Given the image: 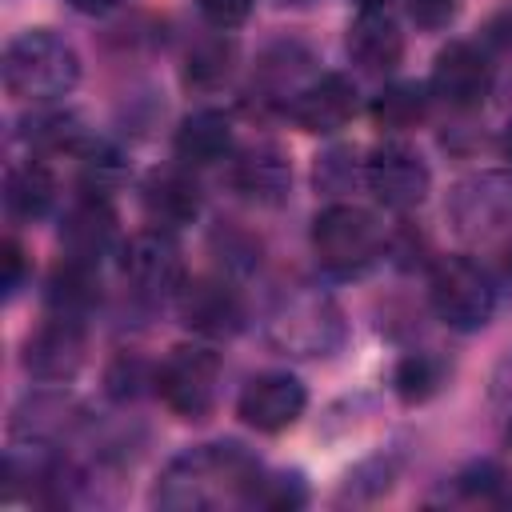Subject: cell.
I'll use <instances>...</instances> for the list:
<instances>
[{
  "label": "cell",
  "mask_w": 512,
  "mask_h": 512,
  "mask_svg": "<svg viewBox=\"0 0 512 512\" xmlns=\"http://www.w3.org/2000/svg\"><path fill=\"white\" fill-rule=\"evenodd\" d=\"M260 472V460L236 440L196 444L164 464L152 488V504L164 512H200L224 500L248 504Z\"/></svg>",
  "instance_id": "6da1fadb"
},
{
  "label": "cell",
  "mask_w": 512,
  "mask_h": 512,
  "mask_svg": "<svg viewBox=\"0 0 512 512\" xmlns=\"http://www.w3.org/2000/svg\"><path fill=\"white\" fill-rule=\"evenodd\" d=\"M260 328H264L268 348L292 360H324L340 352L348 336L344 308L320 284H292L276 292L272 304L264 308Z\"/></svg>",
  "instance_id": "7a4b0ae2"
},
{
  "label": "cell",
  "mask_w": 512,
  "mask_h": 512,
  "mask_svg": "<svg viewBox=\"0 0 512 512\" xmlns=\"http://www.w3.org/2000/svg\"><path fill=\"white\" fill-rule=\"evenodd\" d=\"M0 76L8 96L24 104H52L80 84V52L52 28H24L8 40Z\"/></svg>",
  "instance_id": "3957f363"
},
{
  "label": "cell",
  "mask_w": 512,
  "mask_h": 512,
  "mask_svg": "<svg viewBox=\"0 0 512 512\" xmlns=\"http://www.w3.org/2000/svg\"><path fill=\"white\" fill-rule=\"evenodd\" d=\"M444 216L464 248L500 256L512 244V172H468L452 184Z\"/></svg>",
  "instance_id": "277c9868"
},
{
  "label": "cell",
  "mask_w": 512,
  "mask_h": 512,
  "mask_svg": "<svg viewBox=\"0 0 512 512\" xmlns=\"http://www.w3.org/2000/svg\"><path fill=\"white\" fill-rule=\"evenodd\" d=\"M312 252L332 276H364L388 252V232L372 208L336 200L312 220Z\"/></svg>",
  "instance_id": "5b68a950"
},
{
  "label": "cell",
  "mask_w": 512,
  "mask_h": 512,
  "mask_svg": "<svg viewBox=\"0 0 512 512\" xmlns=\"http://www.w3.org/2000/svg\"><path fill=\"white\" fill-rule=\"evenodd\" d=\"M496 280L472 256H440L428 272V304L452 332H480L496 312Z\"/></svg>",
  "instance_id": "8992f818"
},
{
  "label": "cell",
  "mask_w": 512,
  "mask_h": 512,
  "mask_svg": "<svg viewBox=\"0 0 512 512\" xmlns=\"http://www.w3.org/2000/svg\"><path fill=\"white\" fill-rule=\"evenodd\" d=\"M156 396L176 420H208L220 396V356L208 344H176L156 364Z\"/></svg>",
  "instance_id": "52a82bcc"
},
{
  "label": "cell",
  "mask_w": 512,
  "mask_h": 512,
  "mask_svg": "<svg viewBox=\"0 0 512 512\" xmlns=\"http://www.w3.org/2000/svg\"><path fill=\"white\" fill-rule=\"evenodd\" d=\"M120 276L140 300H176V292L188 280L180 244L164 228H144L120 244Z\"/></svg>",
  "instance_id": "ba28073f"
},
{
  "label": "cell",
  "mask_w": 512,
  "mask_h": 512,
  "mask_svg": "<svg viewBox=\"0 0 512 512\" xmlns=\"http://www.w3.org/2000/svg\"><path fill=\"white\" fill-rule=\"evenodd\" d=\"M84 424H88L84 404L64 384H48V388H36V392L16 400L12 420H8V436L20 448H60Z\"/></svg>",
  "instance_id": "9c48e42d"
},
{
  "label": "cell",
  "mask_w": 512,
  "mask_h": 512,
  "mask_svg": "<svg viewBox=\"0 0 512 512\" xmlns=\"http://www.w3.org/2000/svg\"><path fill=\"white\" fill-rule=\"evenodd\" d=\"M364 184L368 192L392 208V212H408L416 204H424L428 188H432V172L424 164V156L404 144V140H384L364 156Z\"/></svg>",
  "instance_id": "30bf717a"
},
{
  "label": "cell",
  "mask_w": 512,
  "mask_h": 512,
  "mask_svg": "<svg viewBox=\"0 0 512 512\" xmlns=\"http://www.w3.org/2000/svg\"><path fill=\"white\" fill-rule=\"evenodd\" d=\"M84 352H88L84 320L48 312V320L24 336L20 364H24V372H28L32 380L64 384V380H72V376L84 368Z\"/></svg>",
  "instance_id": "8fae6325"
},
{
  "label": "cell",
  "mask_w": 512,
  "mask_h": 512,
  "mask_svg": "<svg viewBox=\"0 0 512 512\" xmlns=\"http://www.w3.org/2000/svg\"><path fill=\"white\" fill-rule=\"evenodd\" d=\"M428 92L448 104L452 112H472L488 100L492 92V64L488 52L472 40H448L436 60H432V76H428Z\"/></svg>",
  "instance_id": "7c38bea8"
},
{
  "label": "cell",
  "mask_w": 512,
  "mask_h": 512,
  "mask_svg": "<svg viewBox=\"0 0 512 512\" xmlns=\"http://www.w3.org/2000/svg\"><path fill=\"white\" fill-rule=\"evenodd\" d=\"M176 312L184 328H192L204 340H228L244 328V296L224 276H196L184 280L176 292Z\"/></svg>",
  "instance_id": "4fadbf2b"
},
{
  "label": "cell",
  "mask_w": 512,
  "mask_h": 512,
  "mask_svg": "<svg viewBox=\"0 0 512 512\" xmlns=\"http://www.w3.org/2000/svg\"><path fill=\"white\" fill-rule=\"evenodd\" d=\"M304 408H308V392L292 372H260L236 396V416L264 436L292 428L304 416Z\"/></svg>",
  "instance_id": "5bb4252c"
},
{
  "label": "cell",
  "mask_w": 512,
  "mask_h": 512,
  "mask_svg": "<svg viewBox=\"0 0 512 512\" xmlns=\"http://www.w3.org/2000/svg\"><path fill=\"white\" fill-rule=\"evenodd\" d=\"M228 184H232V192L240 200H248L256 208H280L288 200V192H292V160L272 140L248 144V148L232 152Z\"/></svg>",
  "instance_id": "9a60e30c"
},
{
  "label": "cell",
  "mask_w": 512,
  "mask_h": 512,
  "mask_svg": "<svg viewBox=\"0 0 512 512\" xmlns=\"http://www.w3.org/2000/svg\"><path fill=\"white\" fill-rule=\"evenodd\" d=\"M140 204H144V216H148L152 228L180 232V228L196 224V216L204 208V196H200V184H196L188 164H168V168H152L144 176Z\"/></svg>",
  "instance_id": "2e32d148"
},
{
  "label": "cell",
  "mask_w": 512,
  "mask_h": 512,
  "mask_svg": "<svg viewBox=\"0 0 512 512\" xmlns=\"http://www.w3.org/2000/svg\"><path fill=\"white\" fill-rule=\"evenodd\" d=\"M120 232H116V208L108 196L96 192H80L68 212L60 216V256L84 260V264H100L112 248H116Z\"/></svg>",
  "instance_id": "e0dca14e"
},
{
  "label": "cell",
  "mask_w": 512,
  "mask_h": 512,
  "mask_svg": "<svg viewBox=\"0 0 512 512\" xmlns=\"http://www.w3.org/2000/svg\"><path fill=\"white\" fill-rule=\"evenodd\" d=\"M292 116L296 128L312 132V136H332L340 128H348V120L356 116V84L344 72H324L312 76L284 108Z\"/></svg>",
  "instance_id": "ac0fdd59"
},
{
  "label": "cell",
  "mask_w": 512,
  "mask_h": 512,
  "mask_svg": "<svg viewBox=\"0 0 512 512\" xmlns=\"http://www.w3.org/2000/svg\"><path fill=\"white\" fill-rule=\"evenodd\" d=\"M348 56L360 72L368 76H392L404 60V32L388 4L360 8L356 20L348 24Z\"/></svg>",
  "instance_id": "d6986e66"
},
{
  "label": "cell",
  "mask_w": 512,
  "mask_h": 512,
  "mask_svg": "<svg viewBox=\"0 0 512 512\" xmlns=\"http://www.w3.org/2000/svg\"><path fill=\"white\" fill-rule=\"evenodd\" d=\"M172 152H176V160L188 164V168H208V164L232 160V152H236L232 120H228L224 112H216V108H196V112H188V116L176 124Z\"/></svg>",
  "instance_id": "ffe728a7"
},
{
  "label": "cell",
  "mask_w": 512,
  "mask_h": 512,
  "mask_svg": "<svg viewBox=\"0 0 512 512\" xmlns=\"http://www.w3.org/2000/svg\"><path fill=\"white\" fill-rule=\"evenodd\" d=\"M52 204H56V176L40 156L8 164V172H4V208H8L12 220H20V224L44 220L52 212Z\"/></svg>",
  "instance_id": "44dd1931"
},
{
  "label": "cell",
  "mask_w": 512,
  "mask_h": 512,
  "mask_svg": "<svg viewBox=\"0 0 512 512\" xmlns=\"http://www.w3.org/2000/svg\"><path fill=\"white\" fill-rule=\"evenodd\" d=\"M44 300H48V312L84 320L100 304V264H84V260L60 256V264L48 276Z\"/></svg>",
  "instance_id": "7402d4cb"
},
{
  "label": "cell",
  "mask_w": 512,
  "mask_h": 512,
  "mask_svg": "<svg viewBox=\"0 0 512 512\" xmlns=\"http://www.w3.org/2000/svg\"><path fill=\"white\" fill-rule=\"evenodd\" d=\"M428 108H432L428 84H420V80H392V84H384L372 96L368 116H372V124L380 132L400 136V132H412L416 124H424L428 120Z\"/></svg>",
  "instance_id": "603a6c76"
},
{
  "label": "cell",
  "mask_w": 512,
  "mask_h": 512,
  "mask_svg": "<svg viewBox=\"0 0 512 512\" xmlns=\"http://www.w3.org/2000/svg\"><path fill=\"white\" fill-rule=\"evenodd\" d=\"M232 64H236V40L228 32H208L184 52L180 80L188 92H216L232 76Z\"/></svg>",
  "instance_id": "cb8c5ba5"
},
{
  "label": "cell",
  "mask_w": 512,
  "mask_h": 512,
  "mask_svg": "<svg viewBox=\"0 0 512 512\" xmlns=\"http://www.w3.org/2000/svg\"><path fill=\"white\" fill-rule=\"evenodd\" d=\"M308 64H312L308 48L272 44L256 64V84H260L264 100H284V108H288V100L308 84Z\"/></svg>",
  "instance_id": "d4e9b609"
},
{
  "label": "cell",
  "mask_w": 512,
  "mask_h": 512,
  "mask_svg": "<svg viewBox=\"0 0 512 512\" xmlns=\"http://www.w3.org/2000/svg\"><path fill=\"white\" fill-rule=\"evenodd\" d=\"M24 140H28V148H36V152H68V156H80L92 140H96V132L76 116V112H60V108H48V112H36V116H28V128H24Z\"/></svg>",
  "instance_id": "484cf974"
},
{
  "label": "cell",
  "mask_w": 512,
  "mask_h": 512,
  "mask_svg": "<svg viewBox=\"0 0 512 512\" xmlns=\"http://www.w3.org/2000/svg\"><path fill=\"white\" fill-rule=\"evenodd\" d=\"M448 380V364L436 352H408L392 368V392L400 404H424L432 400Z\"/></svg>",
  "instance_id": "4316f807"
},
{
  "label": "cell",
  "mask_w": 512,
  "mask_h": 512,
  "mask_svg": "<svg viewBox=\"0 0 512 512\" xmlns=\"http://www.w3.org/2000/svg\"><path fill=\"white\" fill-rule=\"evenodd\" d=\"M148 388L156 392V364H148V360L136 356V352L112 356V364H108V372H104V392H108L116 404H128V400L144 396Z\"/></svg>",
  "instance_id": "83f0119b"
},
{
  "label": "cell",
  "mask_w": 512,
  "mask_h": 512,
  "mask_svg": "<svg viewBox=\"0 0 512 512\" xmlns=\"http://www.w3.org/2000/svg\"><path fill=\"white\" fill-rule=\"evenodd\" d=\"M312 176H316V188H320V192L344 196V192H352L356 180H364V164H360L356 148L336 144V148H328L324 156H316V172H312Z\"/></svg>",
  "instance_id": "f1b7e54d"
},
{
  "label": "cell",
  "mask_w": 512,
  "mask_h": 512,
  "mask_svg": "<svg viewBox=\"0 0 512 512\" xmlns=\"http://www.w3.org/2000/svg\"><path fill=\"white\" fill-rule=\"evenodd\" d=\"M308 500V484L300 472H260L248 504L256 508H300Z\"/></svg>",
  "instance_id": "f546056e"
},
{
  "label": "cell",
  "mask_w": 512,
  "mask_h": 512,
  "mask_svg": "<svg viewBox=\"0 0 512 512\" xmlns=\"http://www.w3.org/2000/svg\"><path fill=\"white\" fill-rule=\"evenodd\" d=\"M212 248L220 252V264L228 272H252L260 264V240L240 232V228H220L212 236Z\"/></svg>",
  "instance_id": "4dcf8cb0"
},
{
  "label": "cell",
  "mask_w": 512,
  "mask_h": 512,
  "mask_svg": "<svg viewBox=\"0 0 512 512\" xmlns=\"http://www.w3.org/2000/svg\"><path fill=\"white\" fill-rule=\"evenodd\" d=\"M200 16L216 32H232L252 16V0H196Z\"/></svg>",
  "instance_id": "1f68e13d"
},
{
  "label": "cell",
  "mask_w": 512,
  "mask_h": 512,
  "mask_svg": "<svg viewBox=\"0 0 512 512\" xmlns=\"http://www.w3.org/2000/svg\"><path fill=\"white\" fill-rule=\"evenodd\" d=\"M456 480H460V488H464L468 496H484V500H488V496H496V492L508 484V472H504L500 464H492V460H480V464H468Z\"/></svg>",
  "instance_id": "d6a6232c"
},
{
  "label": "cell",
  "mask_w": 512,
  "mask_h": 512,
  "mask_svg": "<svg viewBox=\"0 0 512 512\" xmlns=\"http://www.w3.org/2000/svg\"><path fill=\"white\" fill-rule=\"evenodd\" d=\"M408 16L420 32H440L460 16V0H408Z\"/></svg>",
  "instance_id": "836d02e7"
},
{
  "label": "cell",
  "mask_w": 512,
  "mask_h": 512,
  "mask_svg": "<svg viewBox=\"0 0 512 512\" xmlns=\"http://www.w3.org/2000/svg\"><path fill=\"white\" fill-rule=\"evenodd\" d=\"M0 256H4V296L12 300V296H16V292L28 284L32 264H28V252H24V244H20L16 236H4Z\"/></svg>",
  "instance_id": "e575fe53"
},
{
  "label": "cell",
  "mask_w": 512,
  "mask_h": 512,
  "mask_svg": "<svg viewBox=\"0 0 512 512\" xmlns=\"http://www.w3.org/2000/svg\"><path fill=\"white\" fill-rule=\"evenodd\" d=\"M492 280H496V292H508V296H512V244H508V248L496 256Z\"/></svg>",
  "instance_id": "d590c367"
},
{
  "label": "cell",
  "mask_w": 512,
  "mask_h": 512,
  "mask_svg": "<svg viewBox=\"0 0 512 512\" xmlns=\"http://www.w3.org/2000/svg\"><path fill=\"white\" fill-rule=\"evenodd\" d=\"M488 40H496V44H512V12H500V16L488 24Z\"/></svg>",
  "instance_id": "8d00e7d4"
},
{
  "label": "cell",
  "mask_w": 512,
  "mask_h": 512,
  "mask_svg": "<svg viewBox=\"0 0 512 512\" xmlns=\"http://www.w3.org/2000/svg\"><path fill=\"white\" fill-rule=\"evenodd\" d=\"M76 12H84V16H104V12H112L120 0H68Z\"/></svg>",
  "instance_id": "74e56055"
},
{
  "label": "cell",
  "mask_w": 512,
  "mask_h": 512,
  "mask_svg": "<svg viewBox=\"0 0 512 512\" xmlns=\"http://www.w3.org/2000/svg\"><path fill=\"white\" fill-rule=\"evenodd\" d=\"M500 152H504V160L512 164V120H508L504 132H500Z\"/></svg>",
  "instance_id": "f35d334b"
},
{
  "label": "cell",
  "mask_w": 512,
  "mask_h": 512,
  "mask_svg": "<svg viewBox=\"0 0 512 512\" xmlns=\"http://www.w3.org/2000/svg\"><path fill=\"white\" fill-rule=\"evenodd\" d=\"M360 8H372V4H388V0H356Z\"/></svg>",
  "instance_id": "ab89813d"
},
{
  "label": "cell",
  "mask_w": 512,
  "mask_h": 512,
  "mask_svg": "<svg viewBox=\"0 0 512 512\" xmlns=\"http://www.w3.org/2000/svg\"><path fill=\"white\" fill-rule=\"evenodd\" d=\"M508 448H512V420H508Z\"/></svg>",
  "instance_id": "60d3db41"
},
{
  "label": "cell",
  "mask_w": 512,
  "mask_h": 512,
  "mask_svg": "<svg viewBox=\"0 0 512 512\" xmlns=\"http://www.w3.org/2000/svg\"><path fill=\"white\" fill-rule=\"evenodd\" d=\"M284 4H308V0H284Z\"/></svg>",
  "instance_id": "b9f144b4"
}]
</instances>
